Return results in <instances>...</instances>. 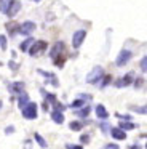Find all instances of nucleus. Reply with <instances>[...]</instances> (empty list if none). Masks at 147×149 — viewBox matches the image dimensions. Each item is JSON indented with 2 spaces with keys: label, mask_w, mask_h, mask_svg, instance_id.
<instances>
[{
  "label": "nucleus",
  "mask_w": 147,
  "mask_h": 149,
  "mask_svg": "<svg viewBox=\"0 0 147 149\" xmlns=\"http://www.w3.org/2000/svg\"><path fill=\"white\" fill-rule=\"evenodd\" d=\"M22 116H24L26 119H29V120L37 119V104L29 101V103L22 107Z\"/></svg>",
  "instance_id": "1"
},
{
  "label": "nucleus",
  "mask_w": 147,
  "mask_h": 149,
  "mask_svg": "<svg viewBox=\"0 0 147 149\" xmlns=\"http://www.w3.org/2000/svg\"><path fill=\"white\" fill-rule=\"evenodd\" d=\"M131 56H133V53H131L130 50H121V52L118 53L117 59H115V64H117L118 68H123L125 64H128V63H130Z\"/></svg>",
  "instance_id": "2"
},
{
  "label": "nucleus",
  "mask_w": 147,
  "mask_h": 149,
  "mask_svg": "<svg viewBox=\"0 0 147 149\" xmlns=\"http://www.w3.org/2000/svg\"><path fill=\"white\" fill-rule=\"evenodd\" d=\"M102 74H104V72H102V68L101 66H96V68L86 75V84H98L99 79H102Z\"/></svg>",
  "instance_id": "3"
},
{
  "label": "nucleus",
  "mask_w": 147,
  "mask_h": 149,
  "mask_svg": "<svg viewBox=\"0 0 147 149\" xmlns=\"http://www.w3.org/2000/svg\"><path fill=\"white\" fill-rule=\"evenodd\" d=\"M45 50H46V42H43V40H37V42L32 43L31 48H29L27 52H29L31 56H37V55H40L42 52H45Z\"/></svg>",
  "instance_id": "4"
},
{
  "label": "nucleus",
  "mask_w": 147,
  "mask_h": 149,
  "mask_svg": "<svg viewBox=\"0 0 147 149\" xmlns=\"http://www.w3.org/2000/svg\"><path fill=\"white\" fill-rule=\"evenodd\" d=\"M35 23H32V21H26L24 24H21L19 26V34H22V36H31L32 32L35 31Z\"/></svg>",
  "instance_id": "5"
},
{
  "label": "nucleus",
  "mask_w": 147,
  "mask_h": 149,
  "mask_svg": "<svg viewBox=\"0 0 147 149\" xmlns=\"http://www.w3.org/2000/svg\"><path fill=\"white\" fill-rule=\"evenodd\" d=\"M85 37H86V32H85L83 29L77 31V32L74 34V39H72V45H74V48H78V47L83 43V40H85Z\"/></svg>",
  "instance_id": "6"
},
{
  "label": "nucleus",
  "mask_w": 147,
  "mask_h": 149,
  "mask_svg": "<svg viewBox=\"0 0 147 149\" xmlns=\"http://www.w3.org/2000/svg\"><path fill=\"white\" fill-rule=\"evenodd\" d=\"M21 10V2L19 0H13L11 2V5H10V8H8V11H6V16H10V18H13L15 15H18V11Z\"/></svg>",
  "instance_id": "7"
},
{
  "label": "nucleus",
  "mask_w": 147,
  "mask_h": 149,
  "mask_svg": "<svg viewBox=\"0 0 147 149\" xmlns=\"http://www.w3.org/2000/svg\"><path fill=\"white\" fill-rule=\"evenodd\" d=\"M133 80H134V74H133V72H130V74L123 75V77H121V80L115 82V85H117V87H126V85L133 84Z\"/></svg>",
  "instance_id": "8"
},
{
  "label": "nucleus",
  "mask_w": 147,
  "mask_h": 149,
  "mask_svg": "<svg viewBox=\"0 0 147 149\" xmlns=\"http://www.w3.org/2000/svg\"><path fill=\"white\" fill-rule=\"evenodd\" d=\"M64 48H66V45H64L62 42L54 43V45H53V48H51V53H50L51 59H53L54 56H58V55H61V53H64Z\"/></svg>",
  "instance_id": "9"
},
{
  "label": "nucleus",
  "mask_w": 147,
  "mask_h": 149,
  "mask_svg": "<svg viewBox=\"0 0 147 149\" xmlns=\"http://www.w3.org/2000/svg\"><path fill=\"white\" fill-rule=\"evenodd\" d=\"M51 119H53L56 123H62L64 122V116H62V112H61V109H53V112H51Z\"/></svg>",
  "instance_id": "10"
},
{
  "label": "nucleus",
  "mask_w": 147,
  "mask_h": 149,
  "mask_svg": "<svg viewBox=\"0 0 147 149\" xmlns=\"http://www.w3.org/2000/svg\"><path fill=\"white\" fill-rule=\"evenodd\" d=\"M10 90H11V93H22L24 91V84L22 82H15V84L10 85Z\"/></svg>",
  "instance_id": "11"
},
{
  "label": "nucleus",
  "mask_w": 147,
  "mask_h": 149,
  "mask_svg": "<svg viewBox=\"0 0 147 149\" xmlns=\"http://www.w3.org/2000/svg\"><path fill=\"white\" fill-rule=\"evenodd\" d=\"M96 116L99 117V119H102V120H105L109 117V112H107V109H105L104 106H101V104H99L98 107H96Z\"/></svg>",
  "instance_id": "12"
},
{
  "label": "nucleus",
  "mask_w": 147,
  "mask_h": 149,
  "mask_svg": "<svg viewBox=\"0 0 147 149\" xmlns=\"http://www.w3.org/2000/svg\"><path fill=\"white\" fill-rule=\"evenodd\" d=\"M6 31H8L10 36H15V34L19 32V24H16V23H8V24H6Z\"/></svg>",
  "instance_id": "13"
},
{
  "label": "nucleus",
  "mask_w": 147,
  "mask_h": 149,
  "mask_svg": "<svg viewBox=\"0 0 147 149\" xmlns=\"http://www.w3.org/2000/svg\"><path fill=\"white\" fill-rule=\"evenodd\" d=\"M53 61H54V64H56L58 68H62V66H64V61H66V52L61 53V55H58V56H54Z\"/></svg>",
  "instance_id": "14"
},
{
  "label": "nucleus",
  "mask_w": 147,
  "mask_h": 149,
  "mask_svg": "<svg viewBox=\"0 0 147 149\" xmlns=\"http://www.w3.org/2000/svg\"><path fill=\"white\" fill-rule=\"evenodd\" d=\"M112 136H114L115 139H125L126 138V133H125L121 128H114L112 130Z\"/></svg>",
  "instance_id": "15"
},
{
  "label": "nucleus",
  "mask_w": 147,
  "mask_h": 149,
  "mask_svg": "<svg viewBox=\"0 0 147 149\" xmlns=\"http://www.w3.org/2000/svg\"><path fill=\"white\" fill-rule=\"evenodd\" d=\"M29 103V96H27V93H24V91H22V93H19V100H18V106L21 107H24L26 104Z\"/></svg>",
  "instance_id": "16"
},
{
  "label": "nucleus",
  "mask_w": 147,
  "mask_h": 149,
  "mask_svg": "<svg viewBox=\"0 0 147 149\" xmlns=\"http://www.w3.org/2000/svg\"><path fill=\"white\" fill-rule=\"evenodd\" d=\"M32 43H34V39H32V37H27V40H24V42L21 43V50L22 52H27Z\"/></svg>",
  "instance_id": "17"
},
{
  "label": "nucleus",
  "mask_w": 147,
  "mask_h": 149,
  "mask_svg": "<svg viewBox=\"0 0 147 149\" xmlns=\"http://www.w3.org/2000/svg\"><path fill=\"white\" fill-rule=\"evenodd\" d=\"M13 0H0V10L3 11V13H6L10 8V5H11Z\"/></svg>",
  "instance_id": "18"
},
{
  "label": "nucleus",
  "mask_w": 147,
  "mask_h": 149,
  "mask_svg": "<svg viewBox=\"0 0 147 149\" xmlns=\"http://www.w3.org/2000/svg\"><path fill=\"white\" fill-rule=\"evenodd\" d=\"M82 127H83L82 122H70V123H69V128L74 130V132H78V130H82Z\"/></svg>",
  "instance_id": "19"
},
{
  "label": "nucleus",
  "mask_w": 147,
  "mask_h": 149,
  "mask_svg": "<svg viewBox=\"0 0 147 149\" xmlns=\"http://www.w3.org/2000/svg\"><path fill=\"white\" fill-rule=\"evenodd\" d=\"M131 109H133L134 112H137V114H147V104L146 106H133Z\"/></svg>",
  "instance_id": "20"
},
{
  "label": "nucleus",
  "mask_w": 147,
  "mask_h": 149,
  "mask_svg": "<svg viewBox=\"0 0 147 149\" xmlns=\"http://www.w3.org/2000/svg\"><path fill=\"white\" fill-rule=\"evenodd\" d=\"M120 128H123V130H133V128H136V125H134V123H131V122H121L120 123Z\"/></svg>",
  "instance_id": "21"
},
{
  "label": "nucleus",
  "mask_w": 147,
  "mask_h": 149,
  "mask_svg": "<svg viewBox=\"0 0 147 149\" xmlns=\"http://www.w3.org/2000/svg\"><path fill=\"white\" fill-rule=\"evenodd\" d=\"M139 68H141V71H142V72H147V56H144V58L141 59Z\"/></svg>",
  "instance_id": "22"
},
{
  "label": "nucleus",
  "mask_w": 147,
  "mask_h": 149,
  "mask_svg": "<svg viewBox=\"0 0 147 149\" xmlns=\"http://www.w3.org/2000/svg\"><path fill=\"white\" fill-rule=\"evenodd\" d=\"M35 139H37V143L42 146V148H46V146H48V144H46V141H45V139L42 138V136L38 135V133H35Z\"/></svg>",
  "instance_id": "23"
},
{
  "label": "nucleus",
  "mask_w": 147,
  "mask_h": 149,
  "mask_svg": "<svg viewBox=\"0 0 147 149\" xmlns=\"http://www.w3.org/2000/svg\"><path fill=\"white\" fill-rule=\"evenodd\" d=\"M110 82H112V77H110V75H105V77H102V84H101V87H102V88L107 87V85L110 84Z\"/></svg>",
  "instance_id": "24"
},
{
  "label": "nucleus",
  "mask_w": 147,
  "mask_h": 149,
  "mask_svg": "<svg viewBox=\"0 0 147 149\" xmlns=\"http://www.w3.org/2000/svg\"><path fill=\"white\" fill-rule=\"evenodd\" d=\"M0 48L6 50V39H5V36H0Z\"/></svg>",
  "instance_id": "25"
},
{
  "label": "nucleus",
  "mask_w": 147,
  "mask_h": 149,
  "mask_svg": "<svg viewBox=\"0 0 147 149\" xmlns=\"http://www.w3.org/2000/svg\"><path fill=\"white\" fill-rule=\"evenodd\" d=\"M88 112H89V107H85V109L78 111V117H86V116H88Z\"/></svg>",
  "instance_id": "26"
},
{
  "label": "nucleus",
  "mask_w": 147,
  "mask_h": 149,
  "mask_svg": "<svg viewBox=\"0 0 147 149\" xmlns=\"http://www.w3.org/2000/svg\"><path fill=\"white\" fill-rule=\"evenodd\" d=\"M70 106H72V107H82L83 106V101L82 100H75L72 104H70Z\"/></svg>",
  "instance_id": "27"
},
{
  "label": "nucleus",
  "mask_w": 147,
  "mask_h": 149,
  "mask_svg": "<svg viewBox=\"0 0 147 149\" xmlns=\"http://www.w3.org/2000/svg\"><path fill=\"white\" fill-rule=\"evenodd\" d=\"M144 85V79H136V88H141Z\"/></svg>",
  "instance_id": "28"
},
{
  "label": "nucleus",
  "mask_w": 147,
  "mask_h": 149,
  "mask_svg": "<svg viewBox=\"0 0 147 149\" xmlns=\"http://www.w3.org/2000/svg\"><path fill=\"white\" fill-rule=\"evenodd\" d=\"M88 139H89L88 135H83V136H82V143H88Z\"/></svg>",
  "instance_id": "29"
},
{
  "label": "nucleus",
  "mask_w": 147,
  "mask_h": 149,
  "mask_svg": "<svg viewBox=\"0 0 147 149\" xmlns=\"http://www.w3.org/2000/svg\"><path fill=\"white\" fill-rule=\"evenodd\" d=\"M10 68H11V69H13V71H16V69H18V66H16V64H15V63H10Z\"/></svg>",
  "instance_id": "30"
},
{
  "label": "nucleus",
  "mask_w": 147,
  "mask_h": 149,
  "mask_svg": "<svg viewBox=\"0 0 147 149\" xmlns=\"http://www.w3.org/2000/svg\"><path fill=\"white\" fill-rule=\"evenodd\" d=\"M13 130H15V128H13V127H8V128L5 130V132H6V135H8V133H13Z\"/></svg>",
  "instance_id": "31"
},
{
  "label": "nucleus",
  "mask_w": 147,
  "mask_h": 149,
  "mask_svg": "<svg viewBox=\"0 0 147 149\" xmlns=\"http://www.w3.org/2000/svg\"><path fill=\"white\" fill-rule=\"evenodd\" d=\"M105 148H109V149H114V148H118V146H117V144H107Z\"/></svg>",
  "instance_id": "32"
},
{
  "label": "nucleus",
  "mask_w": 147,
  "mask_h": 149,
  "mask_svg": "<svg viewBox=\"0 0 147 149\" xmlns=\"http://www.w3.org/2000/svg\"><path fill=\"white\" fill-rule=\"evenodd\" d=\"M31 2H35V3H38V2H42V0H31Z\"/></svg>",
  "instance_id": "33"
},
{
  "label": "nucleus",
  "mask_w": 147,
  "mask_h": 149,
  "mask_svg": "<svg viewBox=\"0 0 147 149\" xmlns=\"http://www.w3.org/2000/svg\"><path fill=\"white\" fill-rule=\"evenodd\" d=\"M0 107H2V101H0Z\"/></svg>",
  "instance_id": "34"
},
{
  "label": "nucleus",
  "mask_w": 147,
  "mask_h": 149,
  "mask_svg": "<svg viewBox=\"0 0 147 149\" xmlns=\"http://www.w3.org/2000/svg\"><path fill=\"white\" fill-rule=\"evenodd\" d=\"M146 148H147V144H146Z\"/></svg>",
  "instance_id": "35"
}]
</instances>
